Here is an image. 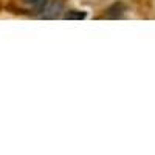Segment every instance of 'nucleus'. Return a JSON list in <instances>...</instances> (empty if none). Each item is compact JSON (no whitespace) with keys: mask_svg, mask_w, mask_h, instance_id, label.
<instances>
[{"mask_svg":"<svg viewBox=\"0 0 155 155\" xmlns=\"http://www.w3.org/2000/svg\"><path fill=\"white\" fill-rule=\"evenodd\" d=\"M0 11H2V5H0Z\"/></svg>","mask_w":155,"mask_h":155,"instance_id":"obj_5","label":"nucleus"},{"mask_svg":"<svg viewBox=\"0 0 155 155\" xmlns=\"http://www.w3.org/2000/svg\"><path fill=\"white\" fill-rule=\"evenodd\" d=\"M64 12V0H48L47 5L42 9L44 19H58Z\"/></svg>","mask_w":155,"mask_h":155,"instance_id":"obj_1","label":"nucleus"},{"mask_svg":"<svg viewBox=\"0 0 155 155\" xmlns=\"http://www.w3.org/2000/svg\"><path fill=\"white\" fill-rule=\"evenodd\" d=\"M48 0H23L25 5H28L31 9H34L36 12H42L44 6L47 5Z\"/></svg>","mask_w":155,"mask_h":155,"instance_id":"obj_4","label":"nucleus"},{"mask_svg":"<svg viewBox=\"0 0 155 155\" xmlns=\"http://www.w3.org/2000/svg\"><path fill=\"white\" fill-rule=\"evenodd\" d=\"M126 9L127 8H126V5L123 2H116V3L110 5L106 9V17H109V19H118V17H121L126 12Z\"/></svg>","mask_w":155,"mask_h":155,"instance_id":"obj_2","label":"nucleus"},{"mask_svg":"<svg viewBox=\"0 0 155 155\" xmlns=\"http://www.w3.org/2000/svg\"><path fill=\"white\" fill-rule=\"evenodd\" d=\"M85 17H87L85 11H76V9L67 11L65 14H64V19H67V20H82Z\"/></svg>","mask_w":155,"mask_h":155,"instance_id":"obj_3","label":"nucleus"}]
</instances>
